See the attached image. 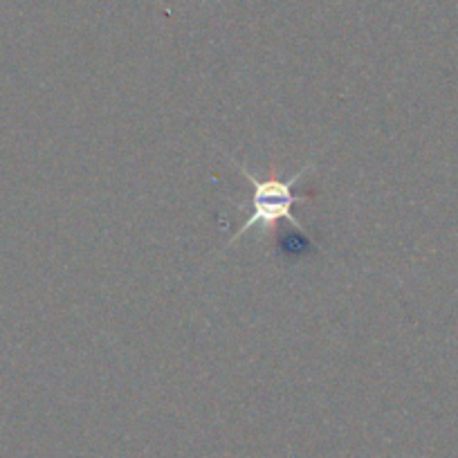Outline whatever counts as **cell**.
<instances>
[{
    "label": "cell",
    "instance_id": "cell-1",
    "mask_svg": "<svg viewBox=\"0 0 458 458\" xmlns=\"http://www.w3.org/2000/svg\"><path fill=\"white\" fill-rule=\"evenodd\" d=\"M236 169L241 171L245 180L252 184V198H250V216L241 229H236V234L229 239V245H234L245 232L254 227H263V234H275L276 225L281 220H288L294 229H297L299 234H306V227L299 223L297 216L293 214L294 205H306V202L317 200L315 193H308V196H301V193L294 191V184L301 182L306 178L308 171L315 169V162H308L299 174H294L290 180H284L279 174H276V166H272L270 174L266 178H257L252 171L248 169L245 165H239L234 162ZM227 245V248H229Z\"/></svg>",
    "mask_w": 458,
    "mask_h": 458
}]
</instances>
